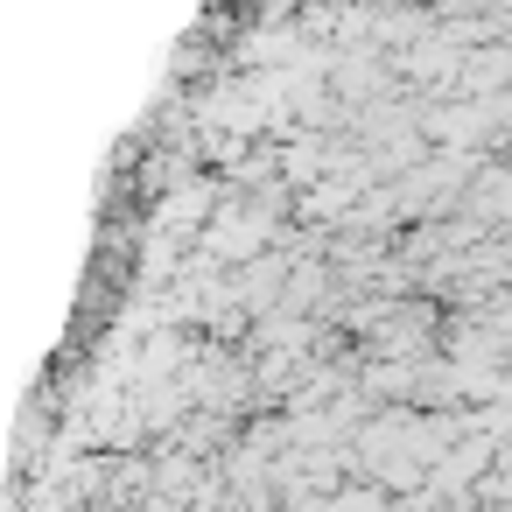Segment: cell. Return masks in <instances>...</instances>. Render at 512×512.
I'll use <instances>...</instances> for the list:
<instances>
[{
  "label": "cell",
  "instance_id": "6da1fadb",
  "mask_svg": "<svg viewBox=\"0 0 512 512\" xmlns=\"http://www.w3.org/2000/svg\"><path fill=\"white\" fill-rule=\"evenodd\" d=\"M267 246V211H218L211 218V253L218 260H246Z\"/></svg>",
  "mask_w": 512,
  "mask_h": 512
}]
</instances>
